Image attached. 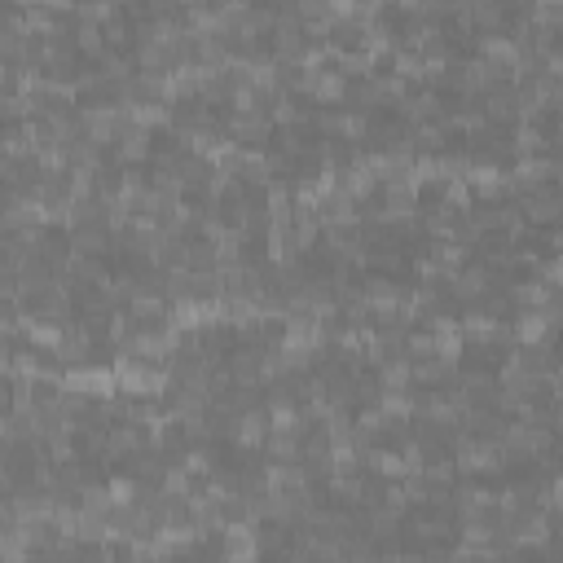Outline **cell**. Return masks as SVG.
<instances>
[{"mask_svg": "<svg viewBox=\"0 0 563 563\" xmlns=\"http://www.w3.org/2000/svg\"><path fill=\"white\" fill-rule=\"evenodd\" d=\"M84 22H97V27H106V22L119 18V0H80V14Z\"/></svg>", "mask_w": 563, "mask_h": 563, "instance_id": "9a60e30c", "label": "cell"}, {"mask_svg": "<svg viewBox=\"0 0 563 563\" xmlns=\"http://www.w3.org/2000/svg\"><path fill=\"white\" fill-rule=\"evenodd\" d=\"M273 119L269 110H260V115H242V110H229L225 119V132L238 141V146H251V150H269V137H273Z\"/></svg>", "mask_w": 563, "mask_h": 563, "instance_id": "7a4b0ae2", "label": "cell"}, {"mask_svg": "<svg viewBox=\"0 0 563 563\" xmlns=\"http://www.w3.org/2000/svg\"><path fill=\"white\" fill-rule=\"evenodd\" d=\"M511 150H515V159H524V154H542V150H546V132H542V124H515Z\"/></svg>", "mask_w": 563, "mask_h": 563, "instance_id": "5bb4252c", "label": "cell"}, {"mask_svg": "<svg viewBox=\"0 0 563 563\" xmlns=\"http://www.w3.org/2000/svg\"><path fill=\"white\" fill-rule=\"evenodd\" d=\"M379 370V392H392V388H414V357H405V352H396L388 357Z\"/></svg>", "mask_w": 563, "mask_h": 563, "instance_id": "30bf717a", "label": "cell"}, {"mask_svg": "<svg viewBox=\"0 0 563 563\" xmlns=\"http://www.w3.org/2000/svg\"><path fill=\"white\" fill-rule=\"evenodd\" d=\"M392 5L401 9V14H410V18H414V14H423V0H392Z\"/></svg>", "mask_w": 563, "mask_h": 563, "instance_id": "ac0fdd59", "label": "cell"}, {"mask_svg": "<svg viewBox=\"0 0 563 563\" xmlns=\"http://www.w3.org/2000/svg\"><path fill=\"white\" fill-rule=\"evenodd\" d=\"M330 18L335 22H357V18H366V9H361V0H330Z\"/></svg>", "mask_w": 563, "mask_h": 563, "instance_id": "2e32d148", "label": "cell"}, {"mask_svg": "<svg viewBox=\"0 0 563 563\" xmlns=\"http://www.w3.org/2000/svg\"><path fill=\"white\" fill-rule=\"evenodd\" d=\"M520 212L528 225H555V220H563V194L555 185H537L520 198Z\"/></svg>", "mask_w": 563, "mask_h": 563, "instance_id": "8992f818", "label": "cell"}, {"mask_svg": "<svg viewBox=\"0 0 563 563\" xmlns=\"http://www.w3.org/2000/svg\"><path fill=\"white\" fill-rule=\"evenodd\" d=\"M313 97L317 106H326V110H335V106H348V97H352V80L344 71H339V66H322V71H317V84H313Z\"/></svg>", "mask_w": 563, "mask_h": 563, "instance_id": "9c48e42d", "label": "cell"}, {"mask_svg": "<svg viewBox=\"0 0 563 563\" xmlns=\"http://www.w3.org/2000/svg\"><path fill=\"white\" fill-rule=\"evenodd\" d=\"M260 533H264L260 524H225L220 528V555L225 559H256V555H264Z\"/></svg>", "mask_w": 563, "mask_h": 563, "instance_id": "52a82bcc", "label": "cell"}, {"mask_svg": "<svg viewBox=\"0 0 563 563\" xmlns=\"http://www.w3.org/2000/svg\"><path fill=\"white\" fill-rule=\"evenodd\" d=\"M550 317H555V322H563V300L555 304V313H550Z\"/></svg>", "mask_w": 563, "mask_h": 563, "instance_id": "d6986e66", "label": "cell"}, {"mask_svg": "<svg viewBox=\"0 0 563 563\" xmlns=\"http://www.w3.org/2000/svg\"><path fill=\"white\" fill-rule=\"evenodd\" d=\"M366 467L374 471L379 480H405L410 471H405V458H401V449H366Z\"/></svg>", "mask_w": 563, "mask_h": 563, "instance_id": "8fae6325", "label": "cell"}, {"mask_svg": "<svg viewBox=\"0 0 563 563\" xmlns=\"http://www.w3.org/2000/svg\"><path fill=\"white\" fill-rule=\"evenodd\" d=\"M181 467L190 471L194 480H212L216 476V454H212V449H203V445H185Z\"/></svg>", "mask_w": 563, "mask_h": 563, "instance_id": "4fadbf2b", "label": "cell"}, {"mask_svg": "<svg viewBox=\"0 0 563 563\" xmlns=\"http://www.w3.org/2000/svg\"><path fill=\"white\" fill-rule=\"evenodd\" d=\"M392 75H401L405 84H427V58L401 44V49L392 53Z\"/></svg>", "mask_w": 563, "mask_h": 563, "instance_id": "7c38bea8", "label": "cell"}, {"mask_svg": "<svg viewBox=\"0 0 563 563\" xmlns=\"http://www.w3.org/2000/svg\"><path fill=\"white\" fill-rule=\"evenodd\" d=\"M506 181H511V172H506L498 159H471L467 185H471V194H476V198H498V194H506Z\"/></svg>", "mask_w": 563, "mask_h": 563, "instance_id": "ba28073f", "label": "cell"}, {"mask_svg": "<svg viewBox=\"0 0 563 563\" xmlns=\"http://www.w3.org/2000/svg\"><path fill=\"white\" fill-rule=\"evenodd\" d=\"M511 330H515V348H537V344H550V330H555V317L546 308H520L511 317Z\"/></svg>", "mask_w": 563, "mask_h": 563, "instance_id": "5b68a950", "label": "cell"}, {"mask_svg": "<svg viewBox=\"0 0 563 563\" xmlns=\"http://www.w3.org/2000/svg\"><path fill=\"white\" fill-rule=\"evenodd\" d=\"M300 256H304V238L295 234V220H269L264 260L269 264H300Z\"/></svg>", "mask_w": 563, "mask_h": 563, "instance_id": "3957f363", "label": "cell"}, {"mask_svg": "<svg viewBox=\"0 0 563 563\" xmlns=\"http://www.w3.org/2000/svg\"><path fill=\"white\" fill-rule=\"evenodd\" d=\"M62 388L66 392H80V396H93V401H110V396L119 392V379H115V366L80 361V366H66Z\"/></svg>", "mask_w": 563, "mask_h": 563, "instance_id": "6da1fadb", "label": "cell"}, {"mask_svg": "<svg viewBox=\"0 0 563 563\" xmlns=\"http://www.w3.org/2000/svg\"><path fill=\"white\" fill-rule=\"evenodd\" d=\"M366 18H383V9H392V0H361Z\"/></svg>", "mask_w": 563, "mask_h": 563, "instance_id": "e0dca14e", "label": "cell"}, {"mask_svg": "<svg viewBox=\"0 0 563 563\" xmlns=\"http://www.w3.org/2000/svg\"><path fill=\"white\" fill-rule=\"evenodd\" d=\"M229 440H234V449H242V454H256V449H264V440H269V410H242L234 418V427H229Z\"/></svg>", "mask_w": 563, "mask_h": 563, "instance_id": "277c9868", "label": "cell"}]
</instances>
